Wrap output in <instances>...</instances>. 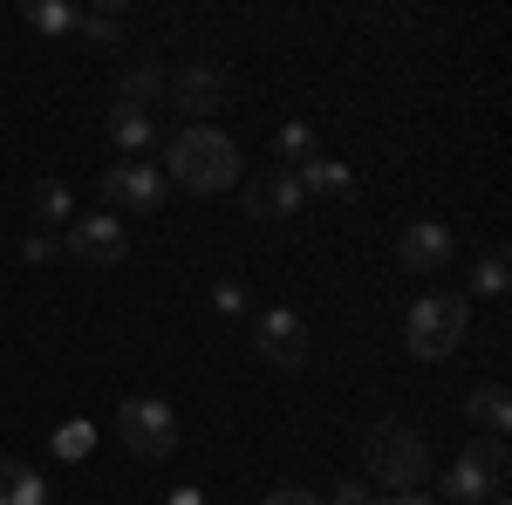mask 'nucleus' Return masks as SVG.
Masks as SVG:
<instances>
[{
    "instance_id": "1",
    "label": "nucleus",
    "mask_w": 512,
    "mask_h": 505,
    "mask_svg": "<svg viewBox=\"0 0 512 505\" xmlns=\"http://www.w3.org/2000/svg\"><path fill=\"white\" fill-rule=\"evenodd\" d=\"M164 185H178V192H233L239 185V144L226 130H212V123H178L171 137H164Z\"/></svg>"
},
{
    "instance_id": "2",
    "label": "nucleus",
    "mask_w": 512,
    "mask_h": 505,
    "mask_svg": "<svg viewBox=\"0 0 512 505\" xmlns=\"http://www.w3.org/2000/svg\"><path fill=\"white\" fill-rule=\"evenodd\" d=\"M362 471H369L376 485H390V492H424V478H431V444H424V430L403 424V417L362 424Z\"/></svg>"
},
{
    "instance_id": "3",
    "label": "nucleus",
    "mask_w": 512,
    "mask_h": 505,
    "mask_svg": "<svg viewBox=\"0 0 512 505\" xmlns=\"http://www.w3.org/2000/svg\"><path fill=\"white\" fill-rule=\"evenodd\" d=\"M465 328H472V301H465V294H417L403 342H410L417 362H444V355L465 342Z\"/></svg>"
},
{
    "instance_id": "4",
    "label": "nucleus",
    "mask_w": 512,
    "mask_h": 505,
    "mask_svg": "<svg viewBox=\"0 0 512 505\" xmlns=\"http://www.w3.org/2000/svg\"><path fill=\"white\" fill-rule=\"evenodd\" d=\"M117 437H123L130 458L164 465V458L178 451V410H171L164 396H123L117 403Z\"/></svg>"
},
{
    "instance_id": "5",
    "label": "nucleus",
    "mask_w": 512,
    "mask_h": 505,
    "mask_svg": "<svg viewBox=\"0 0 512 505\" xmlns=\"http://www.w3.org/2000/svg\"><path fill=\"white\" fill-rule=\"evenodd\" d=\"M506 437H472L458 458H451V471H444V499H458V505H485V499H499V485H506Z\"/></svg>"
},
{
    "instance_id": "6",
    "label": "nucleus",
    "mask_w": 512,
    "mask_h": 505,
    "mask_svg": "<svg viewBox=\"0 0 512 505\" xmlns=\"http://www.w3.org/2000/svg\"><path fill=\"white\" fill-rule=\"evenodd\" d=\"M96 192H103V212H110V219H151L171 185H164L158 164L123 157V164H110V171H103V185H96Z\"/></svg>"
},
{
    "instance_id": "7",
    "label": "nucleus",
    "mask_w": 512,
    "mask_h": 505,
    "mask_svg": "<svg viewBox=\"0 0 512 505\" xmlns=\"http://www.w3.org/2000/svg\"><path fill=\"white\" fill-rule=\"evenodd\" d=\"M62 260H76V267L103 273V267H123L130 260V233H123V219H110V212H89V219H69L62 226Z\"/></svg>"
},
{
    "instance_id": "8",
    "label": "nucleus",
    "mask_w": 512,
    "mask_h": 505,
    "mask_svg": "<svg viewBox=\"0 0 512 505\" xmlns=\"http://www.w3.org/2000/svg\"><path fill=\"white\" fill-rule=\"evenodd\" d=\"M253 349H260V362H274V369H301L308 362V321L287 308V301L260 308L253 314Z\"/></svg>"
},
{
    "instance_id": "9",
    "label": "nucleus",
    "mask_w": 512,
    "mask_h": 505,
    "mask_svg": "<svg viewBox=\"0 0 512 505\" xmlns=\"http://www.w3.org/2000/svg\"><path fill=\"white\" fill-rule=\"evenodd\" d=\"M301 212H308V192H301V178H294L287 164L253 171V185H246V219H301Z\"/></svg>"
},
{
    "instance_id": "10",
    "label": "nucleus",
    "mask_w": 512,
    "mask_h": 505,
    "mask_svg": "<svg viewBox=\"0 0 512 505\" xmlns=\"http://www.w3.org/2000/svg\"><path fill=\"white\" fill-rule=\"evenodd\" d=\"M226 96H233V82H226V69H212V62H192V69H178L171 76V110H185L192 123H205L212 110H226Z\"/></svg>"
},
{
    "instance_id": "11",
    "label": "nucleus",
    "mask_w": 512,
    "mask_h": 505,
    "mask_svg": "<svg viewBox=\"0 0 512 505\" xmlns=\"http://www.w3.org/2000/svg\"><path fill=\"white\" fill-rule=\"evenodd\" d=\"M451 253H458V233H451L444 219H410L403 239H396L403 273H444V267H451Z\"/></svg>"
},
{
    "instance_id": "12",
    "label": "nucleus",
    "mask_w": 512,
    "mask_h": 505,
    "mask_svg": "<svg viewBox=\"0 0 512 505\" xmlns=\"http://www.w3.org/2000/svg\"><path fill=\"white\" fill-rule=\"evenodd\" d=\"M164 96H171V69H164V62H151V55H144V62H130V69L117 76V89H110V103H123V110H144V117L158 110Z\"/></svg>"
},
{
    "instance_id": "13",
    "label": "nucleus",
    "mask_w": 512,
    "mask_h": 505,
    "mask_svg": "<svg viewBox=\"0 0 512 505\" xmlns=\"http://www.w3.org/2000/svg\"><path fill=\"white\" fill-rule=\"evenodd\" d=\"M76 41L89 48V55H117L123 41H130V7H123V0L82 7V14H76Z\"/></svg>"
},
{
    "instance_id": "14",
    "label": "nucleus",
    "mask_w": 512,
    "mask_h": 505,
    "mask_svg": "<svg viewBox=\"0 0 512 505\" xmlns=\"http://www.w3.org/2000/svg\"><path fill=\"white\" fill-rule=\"evenodd\" d=\"M294 178H301V192H308V198H328V205H355V171H349V164H335V157H308V164H301Z\"/></svg>"
},
{
    "instance_id": "15",
    "label": "nucleus",
    "mask_w": 512,
    "mask_h": 505,
    "mask_svg": "<svg viewBox=\"0 0 512 505\" xmlns=\"http://www.w3.org/2000/svg\"><path fill=\"white\" fill-rule=\"evenodd\" d=\"M465 417H472L478 437H512V396H506V383H478L472 396H465Z\"/></svg>"
},
{
    "instance_id": "16",
    "label": "nucleus",
    "mask_w": 512,
    "mask_h": 505,
    "mask_svg": "<svg viewBox=\"0 0 512 505\" xmlns=\"http://www.w3.org/2000/svg\"><path fill=\"white\" fill-rule=\"evenodd\" d=\"M28 219H35V233L69 226V219H76V192H69L62 178H35V185H28Z\"/></svg>"
},
{
    "instance_id": "17",
    "label": "nucleus",
    "mask_w": 512,
    "mask_h": 505,
    "mask_svg": "<svg viewBox=\"0 0 512 505\" xmlns=\"http://www.w3.org/2000/svg\"><path fill=\"white\" fill-rule=\"evenodd\" d=\"M110 144H117L123 157H144L151 144H158V117H144V110H123V103H110Z\"/></svg>"
},
{
    "instance_id": "18",
    "label": "nucleus",
    "mask_w": 512,
    "mask_h": 505,
    "mask_svg": "<svg viewBox=\"0 0 512 505\" xmlns=\"http://www.w3.org/2000/svg\"><path fill=\"white\" fill-rule=\"evenodd\" d=\"M0 505H48L41 471H28L21 458H0Z\"/></svg>"
},
{
    "instance_id": "19",
    "label": "nucleus",
    "mask_w": 512,
    "mask_h": 505,
    "mask_svg": "<svg viewBox=\"0 0 512 505\" xmlns=\"http://www.w3.org/2000/svg\"><path fill=\"white\" fill-rule=\"evenodd\" d=\"M76 14H82V7H69V0H28V7H21V21H28L35 35H48V41L76 35Z\"/></svg>"
},
{
    "instance_id": "20",
    "label": "nucleus",
    "mask_w": 512,
    "mask_h": 505,
    "mask_svg": "<svg viewBox=\"0 0 512 505\" xmlns=\"http://www.w3.org/2000/svg\"><path fill=\"white\" fill-rule=\"evenodd\" d=\"M274 151H280V164H287V171H301L308 157H321V137H315V123H280Z\"/></svg>"
},
{
    "instance_id": "21",
    "label": "nucleus",
    "mask_w": 512,
    "mask_h": 505,
    "mask_svg": "<svg viewBox=\"0 0 512 505\" xmlns=\"http://www.w3.org/2000/svg\"><path fill=\"white\" fill-rule=\"evenodd\" d=\"M506 246H485V253H478L472 260V294H506Z\"/></svg>"
},
{
    "instance_id": "22",
    "label": "nucleus",
    "mask_w": 512,
    "mask_h": 505,
    "mask_svg": "<svg viewBox=\"0 0 512 505\" xmlns=\"http://www.w3.org/2000/svg\"><path fill=\"white\" fill-rule=\"evenodd\" d=\"M21 260H28V267H55V260H62V239L55 233H28L21 239Z\"/></svg>"
},
{
    "instance_id": "23",
    "label": "nucleus",
    "mask_w": 512,
    "mask_h": 505,
    "mask_svg": "<svg viewBox=\"0 0 512 505\" xmlns=\"http://www.w3.org/2000/svg\"><path fill=\"white\" fill-rule=\"evenodd\" d=\"M89 444H96V430L82 424V417H76V424H62V430H55V458H82Z\"/></svg>"
},
{
    "instance_id": "24",
    "label": "nucleus",
    "mask_w": 512,
    "mask_h": 505,
    "mask_svg": "<svg viewBox=\"0 0 512 505\" xmlns=\"http://www.w3.org/2000/svg\"><path fill=\"white\" fill-rule=\"evenodd\" d=\"M212 308L226 314V321H246V287H239V280H219V287H212Z\"/></svg>"
},
{
    "instance_id": "25",
    "label": "nucleus",
    "mask_w": 512,
    "mask_h": 505,
    "mask_svg": "<svg viewBox=\"0 0 512 505\" xmlns=\"http://www.w3.org/2000/svg\"><path fill=\"white\" fill-rule=\"evenodd\" d=\"M260 505H321V492H308V485H274Z\"/></svg>"
},
{
    "instance_id": "26",
    "label": "nucleus",
    "mask_w": 512,
    "mask_h": 505,
    "mask_svg": "<svg viewBox=\"0 0 512 505\" xmlns=\"http://www.w3.org/2000/svg\"><path fill=\"white\" fill-rule=\"evenodd\" d=\"M321 505H362V485L342 478V485H328V499H321Z\"/></svg>"
},
{
    "instance_id": "27",
    "label": "nucleus",
    "mask_w": 512,
    "mask_h": 505,
    "mask_svg": "<svg viewBox=\"0 0 512 505\" xmlns=\"http://www.w3.org/2000/svg\"><path fill=\"white\" fill-rule=\"evenodd\" d=\"M362 505H437L431 492H383V499H362Z\"/></svg>"
},
{
    "instance_id": "28",
    "label": "nucleus",
    "mask_w": 512,
    "mask_h": 505,
    "mask_svg": "<svg viewBox=\"0 0 512 505\" xmlns=\"http://www.w3.org/2000/svg\"><path fill=\"white\" fill-rule=\"evenodd\" d=\"M171 505H205V492H198V485H185V492H171Z\"/></svg>"
},
{
    "instance_id": "29",
    "label": "nucleus",
    "mask_w": 512,
    "mask_h": 505,
    "mask_svg": "<svg viewBox=\"0 0 512 505\" xmlns=\"http://www.w3.org/2000/svg\"><path fill=\"white\" fill-rule=\"evenodd\" d=\"M485 505H506V499H485Z\"/></svg>"
}]
</instances>
